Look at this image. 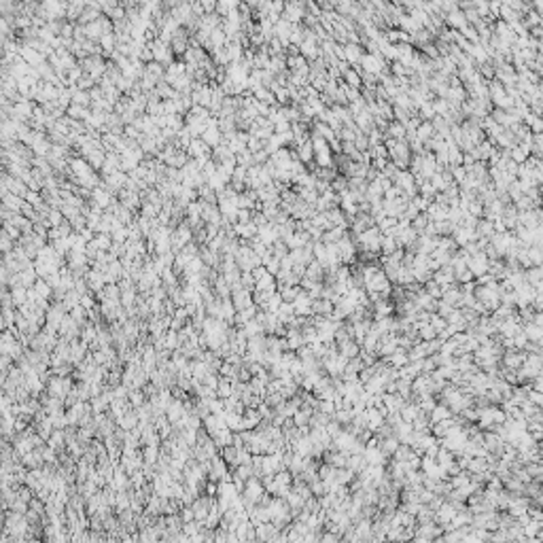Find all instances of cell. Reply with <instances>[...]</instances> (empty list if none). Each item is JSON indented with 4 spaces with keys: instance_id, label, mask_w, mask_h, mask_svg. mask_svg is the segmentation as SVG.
Here are the masks:
<instances>
[{
    "instance_id": "cell-22",
    "label": "cell",
    "mask_w": 543,
    "mask_h": 543,
    "mask_svg": "<svg viewBox=\"0 0 543 543\" xmlns=\"http://www.w3.org/2000/svg\"><path fill=\"white\" fill-rule=\"evenodd\" d=\"M87 157V161H90L94 168H102L104 165V161H106V153H104V147H100V149H94V151H90L85 155Z\"/></svg>"
},
{
    "instance_id": "cell-24",
    "label": "cell",
    "mask_w": 543,
    "mask_h": 543,
    "mask_svg": "<svg viewBox=\"0 0 543 543\" xmlns=\"http://www.w3.org/2000/svg\"><path fill=\"white\" fill-rule=\"evenodd\" d=\"M145 74L147 76H151V79L155 81V83H159L161 81V76H163V70H161V64L159 62H149L147 66H145Z\"/></svg>"
},
{
    "instance_id": "cell-2",
    "label": "cell",
    "mask_w": 543,
    "mask_h": 543,
    "mask_svg": "<svg viewBox=\"0 0 543 543\" xmlns=\"http://www.w3.org/2000/svg\"><path fill=\"white\" fill-rule=\"evenodd\" d=\"M70 391H72V382H70V378H66V375H53L47 382V393L53 397L66 399V395Z\"/></svg>"
},
{
    "instance_id": "cell-31",
    "label": "cell",
    "mask_w": 543,
    "mask_h": 543,
    "mask_svg": "<svg viewBox=\"0 0 543 543\" xmlns=\"http://www.w3.org/2000/svg\"><path fill=\"white\" fill-rule=\"evenodd\" d=\"M181 518H183V522H191V520H195L193 507H191V505H185V507H181Z\"/></svg>"
},
{
    "instance_id": "cell-12",
    "label": "cell",
    "mask_w": 543,
    "mask_h": 543,
    "mask_svg": "<svg viewBox=\"0 0 543 543\" xmlns=\"http://www.w3.org/2000/svg\"><path fill=\"white\" fill-rule=\"evenodd\" d=\"M43 463H45V458H43L40 448L30 450L28 454H24V456H21V465H24V467H28V469H40V467H43Z\"/></svg>"
},
{
    "instance_id": "cell-33",
    "label": "cell",
    "mask_w": 543,
    "mask_h": 543,
    "mask_svg": "<svg viewBox=\"0 0 543 543\" xmlns=\"http://www.w3.org/2000/svg\"><path fill=\"white\" fill-rule=\"evenodd\" d=\"M202 7H204V11H213V9H217V3L215 0H202Z\"/></svg>"
},
{
    "instance_id": "cell-25",
    "label": "cell",
    "mask_w": 543,
    "mask_h": 543,
    "mask_svg": "<svg viewBox=\"0 0 543 543\" xmlns=\"http://www.w3.org/2000/svg\"><path fill=\"white\" fill-rule=\"evenodd\" d=\"M238 5H240V0H219L217 11L221 15H229V13H234V11H238Z\"/></svg>"
},
{
    "instance_id": "cell-17",
    "label": "cell",
    "mask_w": 543,
    "mask_h": 543,
    "mask_svg": "<svg viewBox=\"0 0 543 543\" xmlns=\"http://www.w3.org/2000/svg\"><path fill=\"white\" fill-rule=\"evenodd\" d=\"M64 444H68V437H66V429H55L51 437L47 439V446L55 448V450H62Z\"/></svg>"
},
{
    "instance_id": "cell-3",
    "label": "cell",
    "mask_w": 543,
    "mask_h": 543,
    "mask_svg": "<svg viewBox=\"0 0 543 543\" xmlns=\"http://www.w3.org/2000/svg\"><path fill=\"white\" fill-rule=\"evenodd\" d=\"M64 13H68V9H66L64 0H43L40 3V15L47 17V19H58L62 17Z\"/></svg>"
},
{
    "instance_id": "cell-30",
    "label": "cell",
    "mask_w": 543,
    "mask_h": 543,
    "mask_svg": "<svg viewBox=\"0 0 543 543\" xmlns=\"http://www.w3.org/2000/svg\"><path fill=\"white\" fill-rule=\"evenodd\" d=\"M286 342H289V350H291V348H299V346H302V336H299L297 331L291 329V331H289V336H286Z\"/></svg>"
},
{
    "instance_id": "cell-26",
    "label": "cell",
    "mask_w": 543,
    "mask_h": 543,
    "mask_svg": "<svg viewBox=\"0 0 543 543\" xmlns=\"http://www.w3.org/2000/svg\"><path fill=\"white\" fill-rule=\"evenodd\" d=\"M34 289H36V293L40 295V299H49V297H51V291H53V286H51L45 278H40V280L34 282Z\"/></svg>"
},
{
    "instance_id": "cell-23",
    "label": "cell",
    "mask_w": 543,
    "mask_h": 543,
    "mask_svg": "<svg viewBox=\"0 0 543 543\" xmlns=\"http://www.w3.org/2000/svg\"><path fill=\"white\" fill-rule=\"evenodd\" d=\"M81 297H83V295H81L79 291H76V289H72V291H66V295H64V299H62V304H64V308L70 312L72 308L81 306Z\"/></svg>"
},
{
    "instance_id": "cell-13",
    "label": "cell",
    "mask_w": 543,
    "mask_h": 543,
    "mask_svg": "<svg viewBox=\"0 0 543 543\" xmlns=\"http://www.w3.org/2000/svg\"><path fill=\"white\" fill-rule=\"evenodd\" d=\"M242 418H244V414L236 412V409H225V423H227V427H229L231 431H234V433H240V431H244Z\"/></svg>"
},
{
    "instance_id": "cell-7",
    "label": "cell",
    "mask_w": 543,
    "mask_h": 543,
    "mask_svg": "<svg viewBox=\"0 0 543 543\" xmlns=\"http://www.w3.org/2000/svg\"><path fill=\"white\" fill-rule=\"evenodd\" d=\"M227 465H229V463H227L223 456H219V454H217V456H213V458H210V463H208V478H210V480H215V482H217V480L221 482V480H223L225 475L229 473V471H227Z\"/></svg>"
},
{
    "instance_id": "cell-8",
    "label": "cell",
    "mask_w": 543,
    "mask_h": 543,
    "mask_svg": "<svg viewBox=\"0 0 543 543\" xmlns=\"http://www.w3.org/2000/svg\"><path fill=\"white\" fill-rule=\"evenodd\" d=\"M231 302H234L236 310H244L246 306L255 304L253 291H250V289H244L242 284H238V286H234V289H231Z\"/></svg>"
},
{
    "instance_id": "cell-27",
    "label": "cell",
    "mask_w": 543,
    "mask_h": 543,
    "mask_svg": "<svg viewBox=\"0 0 543 543\" xmlns=\"http://www.w3.org/2000/svg\"><path fill=\"white\" fill-rule=\"evenodd\" d=\"M138 331H140V325L136 323V320H128V323L123 325V333L128 336L130 344H132V342H134V340L138 338Z\"/></svg>"
},
{
    "instance_id": "cell-28",
    "label": "cell",
    "mask_w": 543,
    "mask_h": 543,
    "mask_svg": "<svg viewBox=\"0 0 543 543\" xmlns=\"http://www.w3.org/2000/svg\"><path fill=\"white\" fill-rule=\"evenodd\" d=\"M280 295H282L284 302H295V297L299 295V286H282Z\"/></svg>"
},
{
    "instance_id": "cell-5",
    "label": "cell",
    "mask_w": 543,
    "mask_h": 543,
    "mask_svg": "<svg viewBox=\"0 0 543 543\" xmlns=\"http://www.w3.org/2000/svg\"><path fill=\"white\" fill-rule=\"evenodd\" d=\"M210 149H213V147L206 145L204 138H193V140H191V145H189V149H187V153H189L193 159H197L199 165H202L204 161L210 159Z\"/></svg>"
},
{
    "instance_id": "cell-6",
    "label": "cell",
    "mask_w": 543,
    "mask_h": 543,
    "mask_svg": "<svg viewBox=\"0 0 543 543\" xmlns=\"http://www.w3.org/2000/svg\"><path fill=\"white\" fill-rule=\"evenodd\" d=\"M191 236H193V229L187 223H181L172 231V250H181L185 244H189Z\"/></svg>"
},
{
    "instance_id": "cell-10",
    "label": "cell",
    "mask_w": 543,
    "mask_h": 543,
    "mask_svg": "<svg viewBox=\"0 0 543 543\" xmlns=\"http://www.w3.org/2000/svg\"><path fill=\"white\" fill-rule=\"evenodd\" d=\"M191 100H193V104L210 108V102H213V87H208V85H195V90L191 94Z\"/></svg>"
},
{
    "instance_id": "cell-9",
    "label": "cell",
    "mask_w": 543,
    "mask_h": 543,
    "mask_svg": "<svg viewBox=\"0 0 543 543\" xmlns=\"http://www.w3.org/2000/svg\"><path fill=\"white\" fill-rule=\"evenodd\" d=\"M92 202H94V206H98V208L108 210V208H110V204H113L115 199H113V193H110V189H106L104 185H100V187H94Z\"/></svg>"
},
{
    "instance_id": "cell-4",
    "label": "cell",
    "mask_w": 543,
    "mask_h": 543,
    "mask_svg": "<svg viewBox=\"0 0 543 543\" xmlns=\"http://www.w3.org/2000/svg\"><path fill=\"white\" fill-rule=\"evenodd\" d=\"M151 51H153V60L159 64H172V45L165 43L161 38H157L155 43H151Z\"/></svg>"
},
{
    "instance_id": "cell-14",
    "label": "cell",
    "mask_w": 543,
    "mask_h": 543,
    "mask_svg": "<svg viewBox=\"0 0 543 543\" xmlns=\"http://www.w3.org/2000/svg\"><path fill=\"white\" fill-rule=\"evenodd\" d=\"M119 427L121 429H126V431H132V429H136L138 427V423H140V418H138V412H136V407L134 409H128V412L121 416L119 420Z\"/></svg>"
},
{
    "instance_id": "cell-19",
    "label": "cell",
    "mask_w": 543,
    "mask_h": 543,
    "mask_svg": "<svg viewBox=\"0 0 543 543\" xmlns=\"http://www.w3.org/2000/svg\"><path fill=\"white\" fill-rule=\"evenodd\" d=\"M11 297H13V304L19 308L21 304L28 302V286L24 284H13L11 286Z\"/></svg>"
},
{
    "instance_id": "cell-16",
    "label": "cell",
    "mask_w": 543,
    "mask_h": 543,
    "mask_svg": "<svg viewBox=\"0 0 543 543\" xmlns=\"http://www.w3.org/2000/svg\"><path fill=\"white\" fill-rule=\"evenodd\" d=\"M276 316H278L280 323H293V316H295V306L293 302H282V306L278 308V312H276Z\"/></svg>"
},
{
    "instance_id": "cell-11",
    "label": "cell",
    "mask_w": 543,
    "mask_h": 543,
    "mask_svg": "<svg viewBox=\"0 0 543 543\" xmlns=\"http://www.w3.org/2000/svg\"><path fill=\"white\" fill-rule=\"evenodd\" d=\"M234 234L242 240H253V238H257L259 234V225L255 223V221H248V223H236L234 225Z\"/></svg>"
},
{
    "instance_id": "cell-21",
    "label": "cell",
    "mask_w": 543,
    "mask_h": 543,
    "mask_svg": "<svg viewBox=\"0 0 543 543\" xmlns=\"http://www.w3.org/2000/svg\"><path fill=\"white\" fill-rule=\"evenodd\" d=\"M213 439L217 441V446H219V448L231 446V444H234V431H231L229 427H225V429H221V431H219V433H217Z\"/></svg>"
},
{
    "instance_id": "cell-18",
    "label": "cell",
    "mask_w": 543,
    "mask_h": 543,
    "mask_svg": "<svg viewBox=\"0 0 543 543\" xmlns=\"http://www.w3.org/2000/svg\"><path fill=\"white\" fill-rule=\"evenodd\" d=\"M293 306H295V314H297V316H304V314H308L310 310H312V302H310V297L304 295V293H299V295L295 297Z\"/></svg>"
},
{
    "instance_id": "cell-20",
    "label": "cell",
    "mask_w": 543,
    "mask_h": 543,
    "mask_svg": "<svg viewBox=\"0 0 543 543\" xmlns=\"http://www.w3.org/2000/svg\"><path fill=\"white\" fill-rule=\"evenodd\" d=\"M163 346L168 348V350H179L181 348V338H179V331H174V329H168L163 333Z\"/></svg>"
},
{
    "instance_id": "cell-32",
    "label": "cell",
    "mask_w": 543,
    "mask_h": 543,
    "mask_svg": "<svg viewBox=\"0 0 543 543\" xmlns=\"http://www.w3.org/2000/svg\"><path fill=\"white\" fill-rule=\"evenodd\" d=\"M11 244H13V238H11L7 231H3V250H5V255L11 253Z\"/></svg>"
},
{
    "instance_id": "cell-15",
    "label": "cell",
    "mask_w": 543,
    "mask_h": 543,
    "mask_svg": "<svg viewBox=\"0 0 543 543\" xmlns=\"http://www.w3.org/2000/svg\"><path fill=\"white\" fill-rule=\"evenodd\" d=\"M255 291H276V276L272 272H265L255 282Z\"/></svg>"
},
{
    "instance_id": "cell-29",
    "label": "cell",
    "mask_w": 543,
    "mask_h": 543,
    "mask_svg": "<svg viewBox=\"0 0 543 543\" xmlns=\"http://www.w3.org/2000/svg\"><path fill=\"white\" fill-rule=\"evenodd\" d=\"M240 284L244 286V289L255 291V276H253V272H242V276H240Z\"/></svg>"
},
{
    "instance_id": "cell-1",
    "label": "cell",
    "mask_w": 543,
    "mask_h": 543,
    "mask_svg": "<svg viewBox=\"0 0 543 543\" xmlns=\"http://www.w3.org/2000/svg\"><path fill=\"white\" fill-rule=\"evenodd\" d=\"M236 263H238V268H240L242 272H253L255 268L263 265V263H261V257L248 246V242H246V240L242 242L240 248H238V253H236Z\"/></svg>"
}]
</instances>
